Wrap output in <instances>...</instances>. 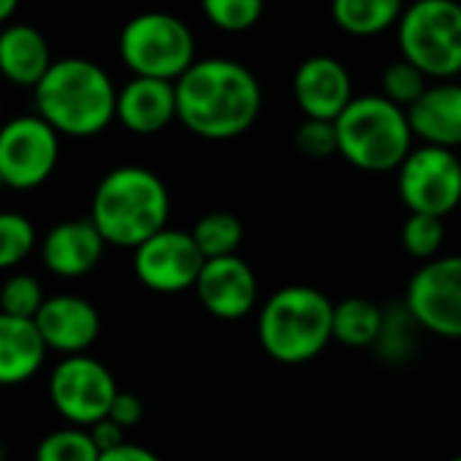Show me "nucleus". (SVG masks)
Instances as JSON below:
<instances>
[{"label": "nucleus", "mask_w": 461, "mask_h": 461, "mask_svg": "<svg viewBox=\"0 0 461 461\" xmlns=\"http://www.w3.org/2000/svg\"><path fill=\"white\" fill-rule=\"evenodd\" d=\"M51 51L32 24H5L0 30V73L16 86H35L51 68Z\"/></svg>", "instance_id": "obj_19"}, {"label": "nucleus", "mask_w": 461, "mask_h": 461, "mask_svg": "<svg viewBox=\"0 0 461 461\" xmlns=\"http://www.w3.org/2000/svg\"><path fill=\"white\" fill-rule=\"evenodd\" d=\"M194 292L200 305L221 321L246 319L257 308L259 297L257 276L238 254L205 259L194 281Z\"/></svg>", "instance_id": "obj_13"}, {"label": "nucleus", "mask_w": 461, "mask_h": 461, "mask_svg": "<svg viewBox=\"0 0 461 461\" xmlns=\"http://www.w3.org/2000/svg\"><path fill=\"white\" fill-rule=\"evenodd\" d=\"M405 308L424 332L461 338V257H435L424 262L405 292Z\"/></svg>", "instance_id": "obj_11"}, {"label": "nucleus", "mask_w": 461, "mask_h": 461, "mask_svg": "<svg viewBox=\"0 0 461 461\" xmlns=\"http://www.w3.org/2000/svg\"><path fill=\"white\" fill-rule=\"evenodd\" d=\"M402 59L427 78H454L461 68L459 0H416L405 5L397 22Z\"/></svg>", "instance_id": "obj_6"}, {"label": "nucleus", "mask_w": 461, "mask_h": 461, "mask_svg": "<svg viewBox=\"0 0 461 461\" xmlns=\"http://www.w3.org/2000/svg\"><path fill=\"white\" fill-rule=\"evenodd\" d=\"M294 146L300 154L311 159H327L338 154V135H335V122L324 119H305L297 132H294Z\"/></svg>", "instance_id": "obj_31"}, {"label": "nucleus", "mask_w": 461, "mask_h": 461, "mask_svg": "<svg viewBox=\"0 0 461 461\" xmlns=\"http://www.w3.org/2000/svg\"><path fill=\"white\" fill-rule=\"evenodd\" d=\"M405 0H332L335 24L354 38H373L400 22Z\"/></svg>", "instance_id": "obj_21"}, {"label": "nucleus", "mask_w": 461, "mask_h": 461, "mask_svg": "<svg viewBox=\"0 0 461 461\" xmlns=\"http://www.w3.org/2000/svg\"><path fill=\"white\" fill-rule=\"evenodd\" d=\"M16 5H19V0H0V24H5L14 16Z\"/></svg>", "instance_id": "obj_35"}, {"label": "nucleus", "mask_w": 461, "mask_h": 461, "mask_svg": "<svg viewBox=\"0 0 461 461\" xmlns=\"http://www.w3.org/2000/svg\"><path fill=\"white\" fill-rule=\"evenodd\" d=\"M46 351L62 357L86 354L100 335L97 308L78 294H54L46 297L41 311L32 319Z\"/></svg>", "instance_id": "obj_14"}, {"label": "nucleus", "mask_w": 461, "mask_h": 461, "mask_svg": "<svg viewBox=\"0 0 461 461\" xmlns=\"http://www.w3.org/2000/svg\"><path fill=\"white\" fill-rule=\"evenodd\" d=\"M419 332H421V327L416 324V319L408 313L405 305L392 308L389 313L384 311V327H381V335L375 340V348L384 359L402 362L413 354Z\"/></svg>", "instance_id": "obj_24"}, {"label": "nucleus", "mask_w": 461, "mask_h": 461, "mask_svg": "<svg viewBox=\"0 0 461 461\" xmlns=\"http://www.w3.org/2000/svg\"><path fill=\"white\" fill-rule=\"evenodd\" d=\"M116 119L138 135H154L176 119V81L135 76L116 89Z\"/></svg>", "instance_id": "obj_17"}, {"label": "nucleus", "mask_w": 461, "mask_h": 461, "mask_svg": "<svg viewBox=\"0 0 461 461\" xmlns=\"http://www.w3.org/2000/svg\"><path fill=\"white\" fill-rule=\"evenodd\" d=\"M459 78H461V68H459Z\"/></svg>", "instance_id": "obj_37"}, {"label": "nucleus", "mask_w": 461, "mask_h": 461, "mask_svg": "<svg viewBox=\"0 0 461 461\" xmlns=\"http://www.w3.org/2000/svg\"><path fill=\"white\" fill-rule=\"evenodd\" d=\"M381 86H384V97L400 108H411L429 86V78L411 65L408 59H397L392 65H386L384 76H381Z\"/></svg>", "instance_id": "obj_28"}, {"label": "nucleus", "mask_w": 461, "mask_h": 461, "mask_svg": "<svg viewBox=\"0 0 461 461\" xmlns=\"http://www.w3.org/2000/svg\"><path fill=\"white\" fill-rule=\"evenodd\" d=\"M35 249V227L27 216L0 211V270L22 265Z\"/></svg>", "instance_id": "obj_26"}, {"label": "nucleus", "mask_w": 461, "mask_h": 461, "mask_svg": "<svg viewBox=\"0 0 461 461\" xmlns=\"http://www.w3.org/2000/svg\"><path fill=\"white\" fill-rule=\"evenodd\" d=\"M205 265L192 232L165 227L138 249H132V267L138 281L157 294H178L194 289Z\"/></svg>", "instance_id": "obj_12"}, {"label": "nucleus", "mask_w": 461, "mask_h": 461, "mask_svg": "<svg viewBox=\"0 0 461 461\" xmlns=\"http://www.w3.org/2000/svg\"><path fill=\"white\" fill-rule=\"evenodd\" d=\"M59 159V135L38 116L0 124V184L16 192L41 186Z\"/></svg>", "instance_id": "obj_10"}, {"label": "nucleus", "mask_w": 461, "mask_h": 461, "mask_svg": "<svg viewBox=\"0 0 461 461\" xmlns=\"http://www.w3.org/2000/svg\"><path fill=\"white\" fill-rule=\"evenodd\" d=\"M292 89L305 119L335 122L354 100V86L346 65L330 54L308 57L297 68Z\"/></svg>", "instance_id": "obj_15"}, {"label": "nucleus", "mask_w": 461, "mask_h": 461, "mask_svg": "<svg viewBox=\"0 0 461 461\" xmlns=\"http://www.w3.org/2000/svg\"><path fill=\"white\" fill-rule=\"evenodd\" d=\"M451 461H461V456H454V459H451Z\"/></svg>", "instance_id": "obj_36"}, {"label": "nucleus", "mask_w": 461, "mask_h": 461, "mask_svg": "<svg viewBox=\"0 0 461 461\" xmlns=\"http://www.w3.org/2000/svg\"><path fill=\"white\" fill-rule=\"evenodd\" d=\"M108 419H111L113 424H119L122 429H132V427H138V424H140V419H143V402H140V397L119 389V394H116V397H113V402H111Z\"/></svg>", "instance_id": "obj_32"}, {"label": "nucleus", "mask_w": 461, "mask_h": 461, "mask_svg": "<svg viewBox=\"0 0 461 461\" xmlns=\"http://www.w3.org/2000/svg\"><path fill=\"white\" fill-rule=\"evenodd\" d=\"M119 57L135 76L178 81L194 62V35L178 16L146 11L124 24Z\"/></svg>", "instance_id": "obj_7"}, {"label": "nucleus", "mask_w": 461, "mask_h": 461, "mask_svg": "<svg viewBox=\"0 0 461 461\" xmlns=\"http://www.w3.org/2000/svg\"><path fill=\"white\" fill-rule=\"evenodd\" d=\"M167 213L170 197L162 178L149 167L122 165L97 184L89 219L105 246L138 249L167 227Z\"/></svg>", "instance_id": "obj_3"}, {"label": "nucleus", "mask_w": 461, "mask_h": 461, "mask_svg": "<svg viewBox=\"0 0 461 461\" xmlns=\"http://www.w3.org/2000/svg\"><path fill=\"white\" fill-rule=\"evenodd\" d=\"M119 386L111 370L89 354L62 357L49 375V397L54 411L70 427H92L108 416Z\"/></svg>", "instance_id": "obj_9"}, {"label": "nucleus", "mask_w": 461, "mask_h": 461, "mask_svg": "<svg viewBox=\"0 0 461 461\" xmlns=\"http://www.w3.org/2000/svg\"><path fill=\"white\" fill-rule=\"evenodd\" d=\"M384 327V308L365 297L340 300L332 308V340L348 348L375 346Z\"/></svg>", "instance_id": "obj_22"}, {"label": "nucleus", "mask_w": 461, "mask_h": 461, "mask_svg": "<svg viewBox=\"0 0 461 461\" xmlns=\"http://www.w3.org/2000/svg\"><path fill=\"white\" fill-rule=\"evenodd\" d=\"M32 89L38 116L57 135L89 138L116 119V86L92 59H54Z\"/></svg>", "instance_id": "obj_2"}, {"label": "nucleus", "mask_w": 461, "mask_h": 461, "mask_svg": "<svg viewBox=\"0 0 461 461\" xmlns=\"http://www.w3.org/2000/svg\"><path fill=\"white\" fill-rule=\"evenodd\" d=\"M86 429H89V438H92V443L97 446V451H100V454L113 451V448H119L122 443H127V440H124V432H127V429H122L119 424H113L108 416H105V419H100L97 424L86 427Z\"/></svg>", "instance_id": "obj_33"}, {"label": "nucleus", "mask_w": 461, "mask_h": 461, "mask_svg": "<svg viewBox=\"0 0 461 461\" xmlns=\"http://www.w3.org/2000/svg\"><path fill=\"white\" fill-rule=\"evenodd\" d=\"M332 303L313 286H284L259 311V343L281 365H305L332 340Z\"/></svg>", "instance_id": "obj_4"}, {"label": "nucleus", "mask_w": 461, "mask_h": 461, "mask_svg": "<svg viewBox=\"0 0 461 461\" xmlns=\"http://www.w3.org/2000/svg\"><path fill=\"white\" fill-rule=\"evenodd\" d=\"M397 189L411 213L446 219L461 203V159L440 146L411 149L397 167Z\"/></svg>", "instance_id": "obj_8"}, {"label": "nucleus", "mask_w": 461, "mask_h": 461, "mask_svg": "<svg viewBox=\"0 0 461 461\" xmlns=\"http://www.w3.org/2000/svg\"><path fill=\"white\" fill-rule=\"evenodd\" d=\"M97 461H162V459H159L154 451L143 448V446H135V443H122L119 448L100 454V459Z\"/></svg>", "instance_id": "obj_34"}, {"label": "nucleus", "mask_w": 461, "mask_h": 461, "mask_svg": "<svg viewBox=\"0 0 461 461\" xmlns=\"http://www.w3.org/2000/svg\"><path fill=\"white\" fill-rule=\"evenodd\" d=\"M338 154L365 173L397 170L413 149V132L405 108L384 95L354 97L335 119Z\"/></svg>", "instance_id": "obj_5"}, {"label": "nucleus", "mask_w": 461, "mask_h": 461, "mask_svg": "<svg viewBox=\"0 0 461 461\" xmlns=\"http://www.w3.org/2000/svg\"><path fill=\"white\" fill-rule=\"evenodd\" d=\"M100 451L89 438V429L84 427H65L51 435H46L38 448L35 461H97Z\"/></svg>", "instance_id": "obj_25"}, {"label": "nucleus", "mask_w": 461, "mask_h": 461, "mask_svg": "<svg viewBox=\"0 0 461 461\" xmlns=\"http://www.w3.org/2000/svg\"><path fill=\"white\" fill-rule=\"evenodd\" d=\"M413 138L424 146L456 149L461 146V81H440L405 111Z\"/></svg>", "instance_id": "obj_18"}, {"label": "nucleus", "mask_w": 461, "mask_h": 461, "mask_svg": "<svg viewBox=\"0 0 461 461\" xmlns=\"http://www.w3.org/2000/svg\"><path fill=\"white\" fill-rule=\"evenodd\" d=\"M208 22L224 32H243L254 27L265 11V0H200Z\"/></svg>", "instance_id": "obj_30"}, {"label": "nucleus", "mask_w": 461, "mask_h": 461, "mask_svg": "<svg viewBox=\"0 0 461 461\" xmlns=\"http://www.w3.org/2000/svg\"><path fill=\"white\" fill-rule=\"evenodd\" d=\"M262 89L257 76L227 57L194 59L176 81V119L208 140L243 135L259 116Z\"/></svg>", "instance_id": "obj_1"}, {"label": "nucleus", "mask_w": 461, "mask_h": 461, "mask_svg": "<svg viewBox=\"0 0 461 461\" xmlns=\"http://www.w3.org/2000/svg\"><path fill=\"white\" fill-rule=\"evenodd\" d=\"M446 240V219L427 216V213H411L402 227V246L411 257L429 262L440 254Z\"/></svg>", "instance_id": "obj_27"}, {"label": "nucleus", "mask_w": 461, "mask_h": 461, "mask_svg": "<svg viewBox=\"0 0 461 461\" xmlns=\"http://www.w3.org/2000/svg\"><path fill=\"white\" fill-rule=\"evenodd\" d=\"M43 289L38 284V278L27 276V273H14L11 278H5V284L0 286V313L14 316V319H35V313L43 305Z\"/></svg>", "instance_id": "obj_29"}, {"label": "nucleus", "mask_w": 461, "mask_h": 461, "mask_svg": "<svg viewBox=\"0 0 461 461\" xmlns=\"http://www.w3.org/2000/svg\"><path fill=\"white\" fill-rule=\"evenodd\" d=\"M105 240L92 219H70L54 224L41 246L46 270L57 278H84L103 259Z\"/></svg>", "instance_id": "obj_16"}, {"label": "nucleus", "mask_w": 461, "mask_h": 461, "mask_svg": "<svg viewBox=\"0 0 461 461\" xmlns=\"http://www.w3.org/2000/svg\"><path fill=\"white\" fill-rule=\"evenodd\" d=\"M46 346L30 319L0 313V386L27 384L43 367Z\"/></svg>", "instance_id": "obj_20"}, {"label": "nucleus", "mask_w": 461, "mask_h": 461, "mask_svg": "<svg viewBox=\"0 0 461 461\" xmlns=\"http://www.w3.org/2000/svg\"><path fill=\"white\" fill-rule=\"evenodd\" d=\"M192 238L205 259L232 257V254H238V249L243 243V224L238 216H232L227 211H213V213H205L194 224Z\"/></svg>", "instance_id": "obj_23"}]
</instances>
